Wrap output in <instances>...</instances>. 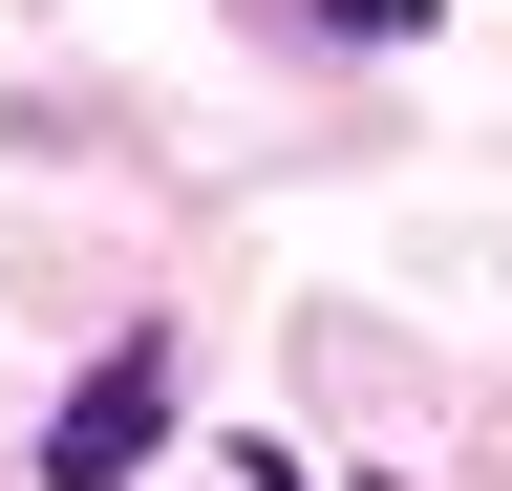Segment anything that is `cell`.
<instances>
[{"mask_svg":"<svg viewBox=\"0 0 512 491\" xmlns=\"http://www.w3.org/2000/svg\"><path fill=\"white\" fill-rule=\"evenodd\" d=\"M150 449H171V321H128V342L86 363V385L43 406V491H128Z\"/></svg>","mask_w":512,"mask_h":491,"instance_id":"1","label":"cell"},{"mask_svg":"<svg viewBox=\"0 0 512 491\" xmlns=\"http://www.w3.org/2000/svg\"><path fill=\"white\" fill-rule=\"evenodd\" d=\"M320 22H363V43H406V22H427V0H320Z\"/></svg>","mask_w":512,"mask_h":491,"instance_id":"2","label":"cell"}]
</instances>
